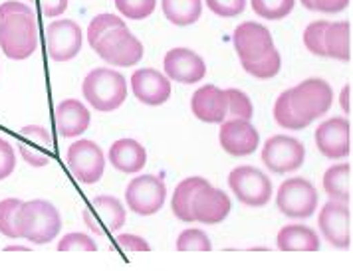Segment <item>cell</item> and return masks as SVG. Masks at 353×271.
<instances>
[{
	"instance_id": "cell-1",
	"label": "cell",
	"mask_w": 353,
	"mask_h": 271,
	"mask_svg": "<svg viewBox=\"0 0 353 271\" xmlns=\"http://www.w3.org/2000/svg\"><path fill=\"white\" fill-rule=\"evenodd\" d=\"M0 48L18 62L38 50V20L30 6L17 0L0 4Z\"/></svg>"
},
{
	"instance_id": "cell-2",
	"label": "cell",
	"mask_w": 353,
	"mask_h": 271,
	"mask_svg": "<svg viewBox=\"0 0 353 271\" xmlns=\"http://www.w3.org/2000/svg\"><path fill=\"white\" fill-rule=\"evenodd\" d=\"M81 91L85 101L97 111H115L125 103L128 97V81L110 67L92 69L81 83Z\"/></svg>"
},
{
	"instance_id": "cell-3",
	"label": "cell",
	"mask_w": 353,
	"mask_h": 271,
	"mask_svg": "<svg viewBox=\"0 0 353 271\" xmlns=\"http://www.w3.org/2000/svg\"><path fill=\"white\" fill-rule=\"evenodd\" d=\"M20 236L32 243H50L62 230V216L58 208L46 200H28L22 202L18 212Z\"/></svg>"
},
{
	"instance_id": "cell-4",
	"label": "cell",
	"mask_w": 353,
	"mask_h": 271,
	"mask_svg": "<svg viewBox=\"0 0 353 271\" xmlns=\"http://www.w3.org/2000/svg\"><path fill=\"white\" fill-rule=\"evenodd\" d=\"M288 97L294 113L307 127L312 121L320 119L330 111L334 103V89L330 87L327 81L320 78H310L302 81L300 85L288 89Z\"/></svg>"
},
{
	"instance_id": "cell-5",
	"label": "cell",
	"mask_w": 353,
	"mask_h": 271,
	"mask_svg": "<svg viewBox=\"0 0 353 271\" xmlns=\"http://www.w3.org/2000/svg\"><path fill=\"white\" fill-rule=\"evenodd\" d=\"M92 48L96 50L103 62L117 67H131L139 64L143 58V44L131 34L128 24L113 26L105 34H101Z\"/></svg>"
},
{
	"instance_id": "cell-6",
	"label": "cell",
	"mask_w": 353,
	"mask_h": 271,
	"mask_svg": "<svg viewBox=\"0 0 353 271\" xmlns=\"http://www.w3.org/2000/svg\"><path fill=\"white\" fill-rule=\"evenodd\" d=\"M318 191L305 178H288L276 194L278 210L288 218H310L318 208Z\"/></svg>"
},
{
	"instance_id": "cell-7",
	"label": "cell",
	"mask_w": 353,
	"mask_h": 271,
	"mask_svg": "<svg viewBox=\"0 0 353 271\" xmlns=\"http://www.w3.org/2000/svg\"><path fill=\"white\" fill-rule=\"evenodd\" d=\"M228 186L246 206H264L272 198L270 178L254 166H236L228 175Z\"/></svg>"
},
{
	"instance_id": "cell-8",
	"label": "cell",
	"mask_w": 353,
	"mask_h": 271,
	"mask_svg": "<svg viewBox=\"0 0 353 271\" xmlns=\"http://www.w3.org/2000/svg\"><path fill=\"white\" fill-rule=\"evenodd\" d=\"M65 162L72 171L74 178H78L83 184H96L103 176L105 171V155L90 139H80L74 144H70L65 153Z\"/></svg>"
},
{
	"instance_id": "cell-9",
	"label": "cell",
	"mask_w": 353,
	"mask_h": 271,
	"mask_svg": "<svg viewBox=\"0 0 353 271\" xmlns=\"http://www.w3.org/2000/svg\"><path fill=\"white\" fill-rule=\"evenodd\" d=\"M167 198L165 182L153 175H141L133 178L125 188V202L131 212L139 216L157 214Z\"/></svg>"
},
{
	"instance_id": "cell-10",
	"label": "cell",
	"mask_w": 353,
	"mask_h": 271,
	"mask_svg": "<svg viewBox=\"0 0 353 271\" xmlns=\"http://www.w3.org/2000/svg\"><path fill=\"white\" fill-rule=\"evenodd\" d=\"M305 149L298 139L288 135H274L262 149V162L274 175H284L304 164Z\"/></svg>"
},
{
	"instance_id": "cell-11",
	"label": "cell",
	"mask_w": 353,
	"mask_h": 271,
	"mask_svg": "<svg viewBox=\"0 0 353 271\" xmlns=\"http://www.w3.org/2000/svg\"><path fill=\"white\" fill-rule=\"evenodd\" d=\"M318 226H320L323 238L327 239L334 248L345 250L352 246V210L350 204L339 202V200H330L325 206L321 208L318 216Z\"/></svg>"
},
{
	"instance_id": "cell-12",
	"label": "cell",
	"mask_w": 353,
	"mask_h": 271,
	"mask_svg": "<svg viewBox=\"0 0 353 271\" xmlns=\"http://www.w3.org/2000/svg\"><path fill=\"white\" fill-rule=\"evenodd\" d=\"M316 147L327 159H343L352 149V125L343 117H332L316 129Z\"/></svg>"
},
{
	"instance_id": "cell-13",
	"label": "cell",
	"mask_w": 353,
	"mask_h": 271,
	"mask_svg": "<svg viewBox=\"0 0 353 271\" xmlns=\"http://www.w3.org/2000/svg\"><path fill=\"white\" fill-rule=\"evenodd\" d=\"M48 54L54 62H70L81 50V28L74 20H56L46 28Z\"/></svg>"
},
{
	"instance_id": "cell-14",
	"label": "cell",
	"mask_w": 353,
	"mask_h": 271,
	"mask_svg": "<svg viewBox=\"0 0 353 271\" xmlns=\"http://www.w3.org/2000/svg\"><path fill=\"white\" fill-rule=\"evenodd\" d=\"M232 42H234V50H236L241 62H254L274 48L270 30L256 22L239 24L234 30V36H232Z\"/></svg>"
},
{
	"instance_id": "cell-15",
	"label": "cell",
	"mask_w": 353,
	"mask_h": 271,
	"mask_svg": "<svg viewBox=\"0 0 353 271\" xmlns=\"http://www.w3.org/2000/svg\"><path fill=\"white\" fill-rule=\"evenodd\" d=\"M165 72L167 78L185 85H193L205 78L207 64L205 60L189 48H173L165 56Z\"/></svg>"
},
{
	"instance_id": "cell-16",
	"label": "cell",
	"mask_w": 353,
	"mask_h": 271,
	"mask_svg": "<svg viewBox=\"0 0 353 271\" xmlns=\"http://www.w3.org/2000/svg\"><path fill=\"white\" fill-rule=\"evenodd\" d=\"M219 141H221V147L225 149L228 155L246 157V155H252L258 149L260 135H258L256 129L252 127L250 121L225 119L223 125H221Z\"/></svg>"
},
{
	"instance_id": "cell-17",
	"label": "cell",
	"mask_w": 353,
	"mask_h": 271,
	"mask_svg": "<svg viewBox=\"0 0 353 271\" xmlns=\"http://www.w3.org/2000/svg\"><path fill=\"white\" fill-rule=\"evenodd\" d=\"M92 208L97 216H92L90 212H85L83 222L92 232H96L97 236H103L105 232H117L125 226L128 214H125V206L121 204L119 198L97 196L92 202Z\"/></svg>"
},
{
	"instance_id": "cell-18",
	"label": "cell",
	"mask_w": 353,
	"mask_h": 271,
	"mask_svg": "<svg viewBox=\"0 0 353 271\" xmlns=\"http://www.w3.org/2000/svg\"><path fill=\"white\" fill-rule=\"evenodd\" d=\"M131 89L145 105H163L171 97V81L153 67H141L131 76Z\"/></svg>"
},
{
	"instance_id": "cell-19",
	"label": "cell",
	"mask_w": 353,
	"mask_h": 271,
	"mask_svg": "<svg viewBox=\"0 0 353 271\" xmlns=\"http://www.w3.org/2000/svg\"><path fill=\"white\" fill-rule=\"evenodd\" d=\"M230 198L226 196V192L221 188L210 186V182L207 186H203L201 191L196 192L193 200V216L194 222L209 224H221L226 216L230 214Z\"/></svg>"
},
{
	"instance_id": "cell-20",
	"label": "cell",
	"mask_w": 353,
	"mask_h": 271,
	"mask_svg": "<svg viewBox=\"0 0 353 271\" xmlns=\"http://www.w3.org/2000/svg\"><path fill=\"white\" fill-rule=\"evenodd\" d=\"M191 109L203 123H223L226 119V94L216 85L199 87L191 97Z\"/></svg>"
},
{
	"instance_id": "cell-21",
	"label": "cell",
	"mask_w": 353,
	"mask_h": 271,
	"mask_svg": "<svg viewBox=\"0 0 353 271\" xmlns=\"http://www.w3.org/2000/svg\"><path fill=\"white\" fill-rule=\"evenodd\" d=\"M90 119H92V115L88 111V107L78 99H64L54 109L56 129L65 139L83 135L90 127Z\"/></svg>"
},
{
	"instance_id": "cell-22",
	"label": "cell",
	"mask_w": 353,
	"mask_h": 271,
	"mask_svg": "<svg viewBox=\"0 0 353 271\" xmlns=\"http://www.w3.org/2000/svg\"><path fill=\"white\" fill-rule=\"evenodd\" d=\"M110 162L119 173H139L147 162V151L135 139H119L110 149Z\"/></svg>"
},
{
	"instance_id": "cell-23",
	"label": "cell",
	"mask_w": 353,
	"mask_h": 271,
	"mask_svg": "<svg viewBox=\"0 0 353 271\" xmlns=\"http://www.w3.org/2000/svg\"><path fill=\"white\" fill-rule=\"evenodd\" d=\"M276 246L282 252H318L320 238L312 228L292 224V226H284L278 232Z\"/></svg>"
},
{
	"instance_id": "cell-24",
	"label": "cell",
	"mask_w": 353,
	"mask_h": 271,
	"mask_svg": "<svg viewBox=\"0 0 353 271\" xmlns=\"http://www.w3.org/2000/svg\"><path fill=\"white\" fill-rule=\"evenodd\" d=\"M325 58H336L341 62L352 60V24L347 20L330 22L323 34Z\"/></svg>"
},
{
	"instance_id": "cell-25",
	"label": "cell",
	"mask_w": 353,
	"mask_h": 271,
	"mask_svg": "<svg viewBox=\"0 0 353 271\" xmlns=\"http://www.w3.org/2000/svg\"><path fill=\"white\" fill-rule=\"evenodd\" d=\"M207 184H209V180H205L201 176L185 178L183 182L176 184L175 192H173V200H171V210L181 222H194L193 200L196 192Z\"/></svg>"
},
{
	"instance_id": "cell-26",
	"label": "cell",
	"mask_w": 353,
	"mask_h": 271,
	"mask_svg": "<svg viewBox=\"0 0 353 271\" xmlns=\"http://www.w3.org/2000/svg\"><path fill=\"white\" fill-rule=\"evenodd\" d=\"M323 191L332 200L350 204L352 200V164L330 166L323 175Z\"/></svg>"
},
{
	"instance_id": "cell-27",
	"label": "cell",
	"mask_w": 353,
	"mask_h": 271,
	"mask_svg": "<svg viewBox=\"0 0 353 271\" xmlns=\"http://www.w3.org/2000/svg\"><path fill=\"white\" fill-rule=\"evenodd\" d=\"M161 8L175 26H191L203 12V0H161Z\"/></svg>"
},
{
	"instance_id": "cell-28",
	"label": "cell",
	"mask_w": 353,
	"mask_h": 271,
	"mask_svg": "<svg viewBox=\"0 0 353 271\" xmlns=\"http://www.w3.org/2000/svg\"><path fill=\"white\" fill-rule=\"evenodd\" d=\"M244 72H248L250 76H254L258 80H270L274 76H278L280 67H282V58L278 54V50L272 48L268 54H264L262 58H258L254 62H241Z\"/></svg>"
},
{
	"instance_id": "cell-29",
	"label": "cell",
	"mask_w": 353,
	"mask_h": 271,
	"mask_svg": "<svg viewBox=\"0 0 353 271\" xmlns=\"http://www.w3.org/2000/svg\"><path fill=\"white\" fill-rule=\"evenodd\" d=\"M226 119H242L250 121L254 115V107L250 97L241 89H226Z\"/></svg>"
},
{
	"instance_id": "cell-30",
	"label": "cell",
	"mask_w": 353,
	"mask_h": 271,
	"mask_svg": "<svg viewBox=\"0 0 353 271\" xmlns=\"http://www.w3.org/2000/svg\"><path fill=\"white\" fill-rule=\"evenodd\" d=\"M22 206L20 198H6L0 202V232L6 238H22L18 228V212Z\"/></svg>"
},
{
	"instance_id": "cell-31",
	"label": "cell",
	"mask_w": 353,
	"mask_h": 271,
	"mask_svg": "<svg viewBox=\"0 0 353 271\" xmlns=\"http://www.w3.org/2000/svg\"><path fill=\"white\" fill-rule=\"evenodd\" d=\"M274 119L280 127L290 129V131H300V129H305V125L300 121V117L294 113L292 105H290V97L288 89L282 91L276 103H274Z\"/></svg>"
},
{
	"instance_id": "cell-32",
	"label": "cell",
	"mask_w": 353,
	"mask_h": 271,
	"mask_svg": "<svg viewBox=\"0 0 353 271\" xmlns=\"http://www.w3.org/2000/svg\"><path fill=\"white\" fill-rule=\"evenodd\" d=\"M296 0H252V10L266 20H282L292 12Z\"/></svg>"
},
{
	"instance_id": "cell-33",
	"label": "cell",
	"mask_w": 353,
	"mask_h": 271,
	"mask_svg": "<svg viewBox=\"0 0 353 271\" xmlns=\"http://www.w3.org/2000/svg\"><path fill=\"white\" fill-rule=\"evenodd\" d=\"M115 8L129 20H143L157 8V0H115Z\"/></svg>"
},
{
	"instance_id": "cell-34",
	"label": "cell",
	"mask_w": 353,
	"mask_h": 271,
	"mask_svg": "<svg viewBox=\"0 0 353 271\" xmlns=\"http://www.w3.org/2000/svg\"><path fill=\"white\" fill-rule=\"evenodd\" d=\"M176 250L179 252H210L212 243L209 236L203 230H185L176 238Z\"/></svg>"
},
{
	"instance_id": "cell-35",
	"label": "cell",
	"mask_w": 353,
	"mask_h": 271,
	"mask_svg": "<svg viewBox=\"0 0 353 271\" xmlns=\"http://www.w3.org/2000/svg\"><path fill=\"white\" fill-rule=\"evenodd\" d=\"M327 20H316L312 24H307V28L304 30V46L314 56H321L325 58V48H323V34L327 28Z\"/></svg>"
},
{
	"instance_id": "cell-36",
	"label": "cell",
	"mask_w": 353,
	"mask_h": 271,
	"mask_svg": "<svg viewBox=\"0 0 353 271\" xmlns=\"http://www.w3.org/2000/svg\"><path fill=\"white\" fill-rule=\"evenodd\" d=\"M123 24H125L123 18L115 17V14H97L90 22V26H88V42H90V46H94L97 42V38L101 34L108 32L110 28H113V26H123Z\"/></svg>"
},
{
	"instance_id": "cell-37",
	"label": "cell",
	"mask_w": 353,
	"mask_h": 271,
	"mask_svg": "<svg viewBox=\"0 0 353 271\" xmlns=\"http://www.w3.org/2000/svg\"><path fill=\"white\" fill-rule=\"evenodd\" d=\"M97 246L94 238H90L88 234L74 232L62 238L58 243V252H96Z\"/></svg>"
},
{
	"instance_id": "cell-38",
	"label": "cell",
	"mask_w": 353,
	"mask_h": 271,
	"mask_svg": "<svg viewBox=\"0 0 353 271\" xmlns=\"http://www.w3.org/2000/svg\"><path fill=\"white\" fill-rule=\"evenodd\" d=\"M210 12H214L216 17L234 18L244 12L246 0H205Z\"/></svg>"
},
{
	"instance_id": "cell-39",
	"label": "cell",
	"mask_w": 353,
	"mask_h": 271,
	"mask_svg": "<svg viewBox=\"0 0 353 271\" xmlns=\"http://www.w3.org/2000/svg\"><path fill=\"white\" fill-rule=\"evenodd\" d=\"M307 10H318L325 14H336L350 6L352 0H300Z\"/></svg>"
},
{
	"instance_id": "cell-40",
	"label": "cell",
	"mask_w": 353,
	"mask_h": 271,
	"mask_svg": "<svg viewBox=\"0 0 353 271\" xmlns=\"http://www.w3.org/2000/svg\"><path fill=\"white\" fill-rule=\"evenodd\" d=\"M17 169V155L12 144L0 139V180L8 178Z\"/></svg>"
},
{
	"instance_id": "cell-41",
	"label": "cell",
	"mask_w": 353,
	"mask_h": 271,
	"mask_svg": "<svg viewBox=\"0 0 353 271\" xmlns=\"http://www.w3.org/2000/svg\"><path fill=\"white\" fill-rule=\"evenodd\" d=\"M18 151L22 153L24 160H26L30 166H34V169H42V166L50 164V160H52L50 155H44V153H40V151H34L32 147L28 143H24V141L18 143Z\"/></svg>"
},
{
	"instance_id": "cell-42",
	"label": "cell",
	"mask_w": 353,
	"mask_h": 271,
	"mask_svg": "<svg viewBox=\"0 0 353 271\" xmlns=\"http://www.w3.org/2000/svg\"><path fill=\"white\" fill-rule=\"evenodd\" d=\"M115 243L121 250H125V252H149L151 250L149 241L135 236V234H119L117 239H115Z\"/></svg>"
},
{
	"instance_id": "cell-43",
	"label": "cell",
	"mask_w": 353,
	"mask_h": 271,
	"mask_svg": "<svg viewBox=\"0 0 353 271\" xmlns=\"http://www.w3.org/2000/svg\"><path fill=\"white\" fill-rule=\"evenodd\" d=\"M20 135H22V139H28V141L40 144V147H46V149L52 147V137H50V133L44 127H40V125L22 127L20 129Z\"/></svg>"
},
{
	"instance_id": "cell-44",
	"label": "cell",
	"mask_w": 353,
	"mask_h": 271,
	"mask_svg": "<svg viewBox=\"0 0 353 271\" xmlns=\"http://www.w3.org/2000/svg\"><path fill=\"white\" fill-rule=\"evenodd\" d=\"M32 2H36L40 12L48 18L60 17L68 8V0H32Z\"/></svg>"
},
{
	"instance_id": "cell-45",
	"label": "cell",
	"mask_w": 353,
	"mask_h": 271,
	"mask_svg": "<svg viewBox=\"0 0 353 271\" xmlns=\"http://www.w3.org/2000/svg\"><path fill=\"white\" fill-rule=\"evenodd\" d=\"M339 105H341V109L343 113H352V85L347 83V85H343V89H341V96H339Z\"/></svg>"
},
{
	"instance_id": "cell-46",
	"label": "cell",
	"mask_w": 353,
	"mask_h": 271,
	"mask_svg": "<svg viewBox=\"0 0 353 271\" xmlns=\"http://www.w3.org/2000/svg\"><path fill=\"white\" fill-rule=\"evenodd\" d=\"M4 252H28V248H24V246H6Z\"/></svg>"
}]
</instances>
